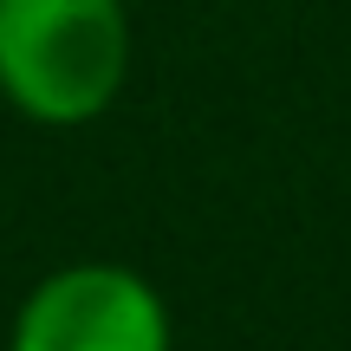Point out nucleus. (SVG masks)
I'll use <instances>...</instances> for the list:
<instances>
[{
  "instance_id": "f257e3e1",
  "label": "nucleus",
  "mask_w": 351,
  "mask_h": 351,
  "mask_svg": "<svg viewBox=\"0 0 351 351\" xmlns=\"http://www.w3.org/2000/svg\"><path fill=\"white\" fill-rule=\"evenodd\" d=\"M137 59L124 0H0V98L46 130L117 104Z\"/></svg>"
},
{
  "instance_id": "f03ea898",
  "label": "nucleus",
  "mask_w": 351,
  "mask_h": 351,
  "mask_svg": "<svg viewBox=\"0 0 351 351\" xmlns=\"http://www.w3.org/2000/svg\"><path fill=\"white\" fill-rule=\"evenodd\" d=\"M7 351H176L150 274L124 261H72L33 280L7 326Z\"/></svg>"
}]
</instances>
